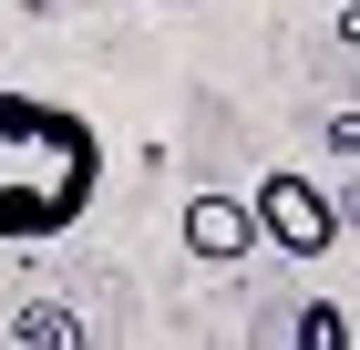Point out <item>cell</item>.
<instances>
[{"label": "cell", "mask_w": 360, "mask_h": 350, "mask_svg": "<svg viewBox=\"0 0 360 350\" xmlns=\"http://www.w3.org/2000/svg\"><path fill=\"white\" fill-rule=\"evenodd\" d=\"M93 196H103V135L52 93H0V247L83 227Z\"/></svg>", "instance_id": "1"}, {"label": "cell", "mask_w": 360, "mask_h": 350, "mask_svg": "<svg viewBox=\"0 0 360 350\" xmlns=\"http://www.w3.org/2000/svg\"><path fill=\"white\" fill-rule=\"evenodd\" d=\"M257 237L278 247V258H330L340 247V227H350V216L330 206V186H309L299 165H278V175H257Z\"/></svg>", "instance_id": "2"}, {"label": "cell", "mask_w": 360, "mask_h": 350, "mask_svg": "<svg viewBox=\"0 0 360 350\" xmlns=\"http://www.w3.org/2000/svg\"><path fill=\"white\" fill-rule=\"evenodd\" d=\"M186 247H195V258H217V268H237V258L257 247V206H248V196H217V186L186 196Z\"/></svg>", "instance_id": "3"}, {"label": "cell", "mask_w": 360, "mask_h": 350, "mask_svg": "<svg viewBox=\"0 0 360 350\" xmlns=\"http://www.w3.org/2000/svg\"><path fill=\"white\" fill-rule=\"evenodd\" d=\"M11 340L21 350H83V320H72L62 299H21V309H11Z\"/></svg>", "instance_id": "4"}, {"label": "cell", "mask_w": 360, "mask_h": 350, "mask_svg": "<svg viewBox=\"0 0 360 350\" xmlns=\"http://www.w3.org/2000/svg\"><path fill=\"white\" fill-rule=\"evenodd\" d=\"M299 350H350V320H340L330 299H309V309H299Z\"/></svg>", "instance_id": "5"}, {"label": "cell", "mask_w": 360, "mask_h": 350, "mask_svg": "<svg viewBox=\"0 0 360 350\" xmlns=\"http://www.w3.org/2000/svg\"><path fill=\"white\" fill-rule=\"evenodd\" d=\"M330 144H340V155H360V113H330Z\"/></svg>", "instance_id": "6"}, {"label": "cell", "mask_w": 360, "mask_h": 350, "mask_svg": "<svg viewBox=\"0 0 360 350\" xmlns=\"http://www.w3.org/2000/svg\"><path fill=\"white\" fill-rule=\"evenodd\" d=\"M340 42H350V52H360V11H350V21H340Z\"/></svg>", "instance_id": "7"}]
</instances>
